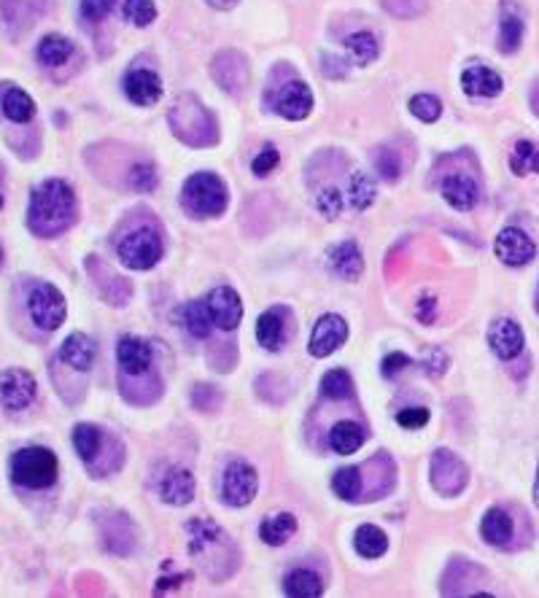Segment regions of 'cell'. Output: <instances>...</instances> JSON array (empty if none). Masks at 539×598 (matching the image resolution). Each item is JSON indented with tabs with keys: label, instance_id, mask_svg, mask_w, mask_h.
I'll list each match as a JSON object with an SVG mask.
<instances>
[{
	"label": "cell",
	"instance_id": "cell-1",
	"mask_svg": "<svg viewBox=\"0 0 539 598\" xmlns=\"http://www.w3.org/2000/svg\"><path fill=\"white\" fill-rule=\"evenodd\" d=\"M27 224L41 237H55L65 232L76 219V194L74 189L60 181L49 178L38 184L30 194V211H27Z\"/></svg>",
	"mask_w": 539,
	"mask_h": 598
},
{
	"label": "cell",
	"instance_id": "cell-2",
	"mask_svg": "<svg viewBox=\"0 0 539 598\" xmlns=\"http://www.w3.org/2000/svg\"><path fill=\"white\" fill-rule=\"evenodd\" d=\"M167 122H170L175 138L195 146V149H205V146H214L219 141V127H216L214 114L195 95H181L175 100V105L170 108Z\"/></svg>",
	"mask_w": 539,
	"mask_h": 598
},
{
	"label": "cell",
	"instance_id": "cell-3",
	"mask_svg": "<svg viewBox=\"0 0 539 598\" xmlns=\"http://www.w3.org/2000/svg\"><path fill=\"white\" fill-rule=\"evenodd\" d=\"M11 480L22 488H49L57 480V455L44 445H30V448L16 450L8 463Z\"/></svg>",
	"mask_w": 539,
	"mask_h": 598
},
{
	"label": "cell",
	"instance_id": "cell-4",
	"mask_svg": "<svg viewBox=\"0 0 539 598\" xmlns=\"http://www.w3.org/2000/svg\"><path fill=\"white\" fill-rule=\"evenodd\" d=\"M227 186L214 173H195L184 184V203L195 216H222L227 211Z\"/></svg>",
	"mask_w": 539,
	"mask_h": 598
},
{
	"label": "cell",
	"instance_id": "cell-5",
	"mask_svg": "<svg viewBox=\"0 0 539 598\" xmlns=\"http://www.w3.org/2000/svg\"><path fill=\"white\" fill-rule=\"evenodd\" d=\"M27 310H30V318L38 329L44 332H55L63 326L65 315H68V304L65 297L57 286L52 284H38L30 297H27Z\"/></svg>",
	"mask_w": 539,
	"mask_h": 598
},
{
	"label": "cell",
	"instance_id": "cell-6",
	"mask_svg": "<svg viewBox=\"0 0 539 598\" xmlns=\"http://www.w3.org/2000/svg\"><path fill=\"white\" fill-rule=\"evenodd\" d=\"M162 256V240L155 229H135L119 243V259L130 270H152Z\"/></svg>",
	"mask_w": 539,
	"mask_h": 598
},
{
	"label": "cell",
	"instance_id": "cell-7",
	"mask_svg": "<svg viewBox=\"0 0 539 598\" xmlns=\"http://www.w3.org/2000/svg\"><path fill=\"white\" fill-rule=\"evenodd\" d=\"M466 466L464 461L451 450H434L432 455V485L443 496H459L466 485Z\"/></svg>",
	"mask_w": 539,
	"mask_h": 598
},
{
	"label": "cell",
	"instance_id": "cell-8",
	"mask_svg": "<svg viewBox=\"0 0 539 598\" xmlns=\"http://www.w3.org/2000/svg\"><path fill=\"white\" fill-rule=\"evenodd\" d=\"M256 488H259V477H256L254 466H248L243 461H235V463L227 466L225 480H222V499H225V504H230V507L251 504L254 496H256Z\"/></svg>",
	"mask_w": 539,
	"mask_h": 598
},
{
	"label": "cell",
	"instance_id": "cell-9",
	"mask_svg": "<svg viewBox=\"0 0 539 598\" xmlns=\"http://www.w3.org/2000/svg\"><path fill=\"white\" fill-rule=\"evenodd\" d=\"M345 340H348V324H345V318H340V315H334V313H326V315H321V318L315 321V326H313V334H310L308 343L310 356L326 359V356H332L337 348H343Z\"/></svg>",
	"mask_w": 539,
	"mask_h": 598
},
{
	"label": "cell",
	"instance_id": "cell-10",
	"mask_svg": "<svg viewBox=\"0 0 539 598\" xmlns=\"http://www.w3.org/2000/svg\"><path fill=\"white\" fill-rule=\"evenodd\" d=\"M534 254H537V245H534V240L524 229L507 226V229L499 232V237H496V256L504 264L524 267V264H529L534 259Z\"/></svg>",
	"mask_w": 539,
	"mask_h": 598
},
{
	"label": "cell",
	"instance_id": "cell-11",
	"mask_svg": "<svg viewBox=\"0 0 539 598\" xmlns=\"http://www.w3.org/2000/svg\"><path fill=\"white\" fill-rule=\"evenodd\" d=\"M35 396V377L27 370H5L0 374V402L5 410H25Z\"/></svg>",
	"mask_w": 539,
	"mask_h": 598
},
{
	"label": "cell",
	"instance_id": "cell-12",
	"mask_svg": "<svg viewBox=\"0 0 539 598\" xmlns=\"http://www.w3.org/2000/svg\"><path fill=\"white\" fill-rule=\"evenodd\" d=\"M211 74L219 86H225L232 95H240L248 84V63L240 52L227 49L216 55V60L211 63Z\"/></svg>",
	"mask_w": 539,
	"mask_h": 598
},
{
	"label": "cell",
	"instance_id": "cell-13",
	"mask_svg": "<svg viewBox=\"0 0 539 598\" xmlns=\"http://www.w3.org/2000/svg\"><path fill=\"white\" fill-rule=\"evenodd\" d=\"M524 343H526L524 332H521V326L513 318H496L491 324V329H488V345L504 362L521 356L524 354Z\"/></svg>",
	"mask_w": 539,
	"mask_h": 598
},
{
	"label": "cell",
	"instance_id": "cell-14",
	"mask_svg": "<svg viewBox=\"0 0 539 598\" xmlns=\"http://www.w3.org/2000/svg\"><path fill=\"white\" fill-rule=\"evenodd\" d=\"M208 310H211V318L219 329L232 332L237 329L240 318H243V302L237 297V292L230 286H219L208 294Z\"/></svg>",
	"mask_w": 539,
	"mask_h": 598
},
{
	"label": "cell",
	"instance_id": "cell-15",
	"mask_svg": "<svg viewBox=\"0 0 539 598\" xmlns=\"http://www.w3.org/2000/svg\"><path fill=\"white\" fill-rule=\"evenodd\" d=\"M275 111L284 116V119H292V122H300L305 119L310 111H313V95H310V86L305 81H289L278 97H275Z\"/></svg>",
	"mask_w": 539,
	"mask_h": 598
},
{
	"label": "cell",
	"instance_id": "cell-16",
	"mask_svg": "<svg viewBox=\"0 0 539 598\" xmlns=\"http://www.w3.org/2000/svg\"><path fill=\"white\" fill-rule=\"evenodd\" d=\"M159 499L173 504V507H184L195 499V477L189 469L184 466H173L165 472V477L159 480Z\"/></svg>",
	"mask_w": 539,
	"mask_h": 598
},
{
	"label": "cell",
	"instance_id": "cell-17",
	"mask_svg": "<svg viewBox=\"0 0 539 598\" xmlns=\"http://www.w3.org/2000/svg\"><path fill=\"white\" fill-rule=\"evenodd\" d=\"M443 197L456 211H472L477 205V200H480V186L466 173H451L443 181Z\"/></svg>",
	"mask_w": 539,
	"mask_h": 598
},
{
	"label": "cell",
	"instance_id": "cell-18",
	"mask_svg": "<svg viewBox=\"0 0 539 598\" xmlns=\"http://www.w3.org/2000/svg\"><path fill=\"white\" fill-rule=\"evenodd\" d=\"M326 264L332 273H337L340 278L345 281H356L364 270V259H362V251L354 240H345L340 245H332L326 251Z\"/></svg>",
	"mask_w": 539,
	"mask_h": 598
},
{
	"label": "cell",
	"instance_id": "cell-19",
	"mask_svg": "<svg viewBox=\"0 0 539 598\" xmlns=\"http://www.w3.org/2000/svg\"><path fill=\"white\" fill-rule=\"evenodd\" d=\"M125 92L135 105H155L162 97V78L155 71H130L125 75Z\"/></svg>",
	"mask_w": 539,
	"mask_h": 598
},
{
	"label": "cell",
	"instance_id": "cell-20",
	"mask_svg": "<svg viewBox=\"0 0 539 598\" xmlns=\"http://www.w3.org/2000/svg\"><path fill=\"white\" fill-rule=\"evenodd\" d=\"M116 359L127 374H144L152 367V348L141 337H122L116 345Z\"/></svg>",
	"mask_w": 539,
	"mask_h": 598
},
{
	"label": "cell",
	"instance_id": "cell-21",
	"mask_svg": "<svg viewBox=\"0 0 539 598\" xmlns=\"http://www.w3.org/2000/svg\"><path fill=\"white\" fill-rule=\"evenodd\" d=\"M462 86L469 97H496L504 89V81L496 71H491L485 65H472L464 71Z\"/></svg>",
	"mask_w": 539,
	"mask_h": 598
},
{
	"label": "cell",
	"instance_id": "cell-22",
	"mask_svg": "<svg viewBox=\"0 0 539 598\" xmlns=\"http://www.w3.org/2000/svg\"><path fill=\"white\" fill-rule=\"evenodd\" d=\"M95 356H97V348H95V343H92V337H86L84 332H76V334H71L65 343H63V348H60V359L68 364V367H74L78 373H86V370H92V364H95Z\"/></svg>",
	"mask_w": 539,
	"mask_h": 598
},
{
	"label": "cell",
	"instance_id": "cell-23",
	"mask_svg": "<svg viewBox=\"0 0 539 598\" xmlns=\"http://www.w3.org/2000/svg\"><path fill=\"white\" fill-rule=\"evenodd\" d=\"M0 111H3L5 119H11L16 125H27L35 116V103H33V97L25 89L8 86L3 92V97H0Z\"/></svg>",
	"mask_w": 539,
	"mask_h": 598
},
{
	"label": "cell",
	"instance_id": "cell-24",
	"mask_svg": "<svg viewBox=\"0 0 539 598\" xmlns=\"http://www.w3.org/2000/svg\"><path fill=\"white\" fill-rule=\"evenodd\" d=\"M175 318L186 326V332L197 340H205L211 334V310H208V302H186L184 307H178Z\"/></svg>",
	"mask_w": 539,
	"mask_h": 598
},
{
	"label": "cell",
	"instance_id": "cell-25",
	"mask_svg": "<svg viewBox=\"0 0 539 598\" xmlns=\"http://www.w3.org/2000/svg\"><path fill=\"white\" fill-rule=\"evenodd\" d=\"M367 434L356 421H340L334 424V429L329 432V448L340 455H351L364 445Z\"/></svg>",
	"mask_w": 539,
	"mask_h": 598
},
{
	"label": "cell",
	"instance_id": "cell-26",
	"mask_svg": "<svg viewBox=\"0 0 539 598\" xmlns=\"http://www.w3.org/2000/svg\"><path fill=\"white\" fill-rule=\"evenodd\" d=\"M480 533H483V539H485L488 544L502 547V544H507V542L513 539V518H510L504 510L491 507V510L485 513L483 523H480Z\"/></svg>",
	"mask_w": 539,
	"mask_h": 598
},
{
	"label": "cell",
	"instance_id": "cell-27",
	"mask_svg": "<svg viewBox=\"0 0 539 598\" xmlns=\"http://www.w3.org/2000/svg\"><path fill=\"white\" fill-rule=\"evenodd\" d=\"M256 340L267 351H278L284 343V318L278 310H267L256 321Z\"/></svg>",
	"mask_w": 539,
	"mask_h": 598
},
{
	"label": "cell",
	"instance_id": "cell-28",
	"mask_svg": "<svg viewBox=\"0 0 539 598\" xmlns=\"http://www.w3.org/2000/svg\"><path fill=\"white\" fill-rule=\"evenodd\" d=\"M71 55H74V44H71L65 35L52 33V35H46V38L38 44V60H41L46 68H57V65H63Z\"/></svg>",
	"mask_w": 539,
	"mask_h": 598
},
{
	"label": "cell",
	"instance_id": "cell-29",
	"mask_svg": "<svg viewBox=\"0 0 539 598\" xmlns=\"http://www.w3.org/2000/svg\"><path fill=\"white\" fill-rule=\"evenodd\" d=\"M284 591H286V596L294 598H318L324 593V585H321L318 574H313L308 569H297L284 580Z\"/></svg>",
	"mask_w": 539,
	"mask_h": 598
},
{
	"label": "cell",
	"instance_id": "cell-30",
	"mask_svg": "<svg viewBox=\"0 0 539 598\" xmlns=\"http://www.w3.org/2000/svg\"><path fill=\"white\" fill-rule=\"evenodd\" d=\"M294 531H297V521H294V515H289V513L275 515V518H267L265 523L259 525L262 542H267V544H273V547H281Z\"/></svg>",
	"mask_w": 539,
	"mask_h": 598
},
{
	"label": "cell",
	"instance_id": "cell-31",
	"mask_svg": "<svg viewBox=\"0 0 539 598\" xmlns=\"http://www.w3.org/2000/svg\"><path fill=\"white\" fill-rule=\"evenodd\" d=\"M345 52H348L351 63L364 68V65L375 63V57H378V41L373 33H356L345 41Z\"/></svg>",
	"mask_w": 539,
	"mask_h": 598
},
{
	"label": "cell",
	"instance_id": "cell-32",
	"mask_svg": "<svg viewBox=\"0 0 539 598\" xmlns=\"http://www.w3.org/2000/svg\"><path fill=\"white\" fill-rule=\"evenodd\" d=\"M354 542H356V553L359 555H364V558H381L385 553V547H388V539H385V533L378 528V525H362L359 531H356V536H354Z\"/></svg>",
	"mask_w": 539,
	"mask_h": 598
},
{
	"label": "cell",
	"instance_id": "cell-33",
	"mask_svg": "<svg viewBox=\"0 0 539 598\" xmlns=\"http://www.w3.org/2000/svg\"><path fill=\"white\" fill-rule=\"evenodd\" d=\"M100 445H103V432L92 424H78L74 429V448L81 455L84 463H92V458L100 453Z\"/></svg>",
	"mask_w": 539,
	"mask_h": 598
},
{
	"label": "cell",
	"instance_id": "cell-34",
	"mask_svg": "<svg viewBox=\"0 0 539 598\" xmlns=\"http://www.w3.org/2000/svg\"><path fill=\"white\" fill-rule=\"evenodd\" d=\"M332 491L343 499V502H356L362 493V472L356 466H343L334 472L332 477Z\"/></svg>",
	"mask_w": 539,
	"mask_h": 598
},
{
	"label": "cell",
	"instance_id": "cell-35",
	"mask_svg": "<svg viewBox=\"0 0 539 598\" xmlns=\"http://www.w3.org/2000/svg\"><path fill=\"white\" fill-rule=\"evenodd\" d=\"M521 41H524V19L513 11H504L502 27H499V49L504 55H513V52H518Z\"/></svg>",
	"mask_w": 539,
	"mask_h": 598
},
{
	"label": "cell",
	"instance_id": "cell-36",
	"mask_svg": "<svg viewBox=\"0 0 539 598\" xmlns=\"http://www.w3.org/2000/svg\"><path fill=\"white\" fill-rule=\"evenodd\" d=\"M321 394L324 399H348L354 394V380L345 370H329V373L321 377Z\"/></svg>",
	"mask_w": 539,
	"mask_h": 598
},
{
	"label": "cell",
	"instance_id": "cell-37",
	"mask_svg": "<svg viewBox=\"0 0 539 598\" xmlns=\"http://www.w3.org/2000/svg\"><path fill=\"white\" fill-rule=\"evenodd\" d=\"M513 170L518 175H532V173H539V146H534L532 141H521L515 146V154L510 159Z\"/></svg>",
	"mask_w": 539,
	"mask_h": 598
},
{
	"label": "cell",
	"instance_id": "cell-38",
	"mask_svg": "<svg viewBox=\"0 0 539 598\" xmlns=\"http://www.w3.org/2000/svg\"><path fill=\"white\" fill-rule=\"evenodd\" d=\"M351 205L356 208V211H364V208H370L373 205V200H375V181L370 178V175H364V173H356L354 178H351Z\"/></svg>",
	"mask_w": 539,
	"mask_h": 598
},
{
	"label": "cell",
	"instance_id": "cell-39",
	"mask_svg": "<svg viewBox=\"0 0 539 598\" xmlns=\"http://www.w3.org/2000/svg\"><path fill=\"white\" fill-rule=\"evenodd\" d=\"M125 16L135 27H146L156 19V5L152 0H125Z\"/></svg>",
	"mask_w": 539,
	"mask_h": 598
},
{
	"label": "cell",
	"instance_id": "cell-40",
	"mask_svg": "<svg viewBox=\"0 0 539 598\" xmlns=\"http://www.w3.org/2000/svg\"><path fill=\"white\" fill-rule=\"evenodd\" d=\"M410 111H413V116H418L421 122H437L440 114H443V105H440V100L432 97V95H415V97L410 100Z\"/></svg>",
	"mask_w": 539,
	"mask_h": 598
},
{
	"label": "cell",
	"instance_id": "cell-41",
	"mask_svg": "<svg viewBox=\"0 0 539 598\" xmlns=\"http://www.w3.org/2000/svg\"><path fill=\"white\" fill-rule=\"evenodd\" d=\"M156 167L152 162H141V164H135L133 170H130V186L135 189V192H152L156 186Z\"/></svg>",
	"mask_w": 539,
	"mask_h": 598
},
{
	"label": "cell",
	"instance_id": "cell-42",
	"mask_svg": "<svg viewBox=\"0 0 539 598\" xmlns=\"http://www.w3.org/2000/svg\"><path fill=\"white\" fill-rule=\"evenodd\" d=\"M384 8L399 19H415L418 14L426 11L424 0H384Z\"/></svg>",
	"mask_w": 539,
	"mask_h": 598
},
{
	"label": "cell",
	"instance_id": "cell-43",
	"mask_svg": "<svg viewBox=\"0 0 539 598\" xmlns=\"http://www.w3.org/2000/svg\"><path fill=\"white\" fill-rule=\"evenodd\" d=\"M315 208H318V214L326 216V219L340 216V211H343V197H340V192H337V189H324V192L315 197Z\"/></svg>",
	"mask_w": 539,
	"mask_h": 598
},
{
	"label": "cell",
	"instance_id": "cell-44",
	"mask_svg": "<svg viewBox=\"0 0 539 598\" xmlns=\"http://www.w3.org/2000/svg\"><path fill=\"white\" fill-rule=\"evenodd\" d=\"M375 167H378V173L384 175L385 181H396L399 173H402V164H399V159L394 156L391 149H381L375 154Z\"/></svg>",
	"mask_w": 539,
	"mask_h": 598
},
{
	"label": "cell",
	"instance_id": "cell-45",
	"mask_svg": "<svg viewBox=\"0 0 539 598\" xmlns=\"http://www.w3.org/2000/svg\"><path fill=\"white\" fill-rule=\"evenodd\" d=\"M396 424L404 429H421L429 424V410L426 407H404L396 413Z\"/></svg>",
	"mask_w": 539,
	"mask_h": 598
},
{
	"label": "cell",
	"instance_id": "cell-46",
	"mask_svg": "<svg viewBox=\"0 0 539 598\" xmlns=\"http://www.w3.org/2000/svg\"><path fill=\"white\" fill-rule=\"evenodd\" d=\"M114 3L116 0H81V14L89 22H100V19H105L111 14Z\"/></svg>",
	"mask_w": 539,
	"mask_h": 598
},
{
	"label": "cell",
	"instance_id": "cell-47",
	"mask_svg": "<svg viewBox=\"0 0 539 598\" xmlns=\"http://www.w3.org/2000/svg\"><path fill=\"white\" fill-rule=\"evenodd\" d=\"M278 151L273 149V146H267V149H262V154L251 162V170L256 173V175H267L270 170H275L278 167Z\"/></svg>",
	"mask_w": 539,
	"mask_h": 598
},
{
	"label": "cell",
	"instance_id": "cell-48",
	"mask_svg": "<svg viewBox=\"0 0 539 598\" xmlns=\"http://www.w3.org/2000/svg\"><path fill=\"white\" fill-rule=\"evenodd\" d=\"M211 396H219V391H216L214 385H197V388H195V404H197L200 410H216L219 402H211V404H208Z\"/></svg>",
	"mask_w": 539,
	"mask_h": 598
},
{
	"label": "cell",
	"instance_id": "cell-49",
	"mask_svg": "<svg viewBox=\"0 0 539 598\" xmlns=\"http://www.w3.org/2000/svg\"><path fill=\"white\" fill-rule=\"evenodd\" d=\"M407 364H410V359L404 354H388L384 359V374L385 377H394L396 373H402Z\"/></svg>",
	"mask_w": 539,
	"mask_h": 598
},
{
	"label": "cell",
	"instance_id": "cell-50",
	"mask_svg": "<svg viewBox=\"0 0 539 598\" xmlns=\"http://www.w3.org/2000/svg\"><path fill=\"white\" fill-rule=\"evenodd\" d=\"M434 313H437V299L424 297L421 302H418L415 315H418V321H421V324H432V321H434Z\"/></svg>",
	"mask_w": 539,
	"mask_h": 598
},
{
	"label": "cell",
	"instance_id": "cell-51",
	"mask_svg": "<svg viewBox=\"0 0 539 598\" xmlns=\"http://www.w3.org/2000/svg\"><path fill=\"white\" fill-rule=\"evenodd\" d=\"M448 367V356L443 351H432V359L426 362V370L432 374H443Z\"/></svg>",
	"mask_w": 539,
	"mask_h": 598
},
{
	"label": "cell",
	"instance_id": "cell-52",
	"mask_svg": "<svg viewBox=\"0 0 539 598\" xmlns=\"http://www.w3.org/2000/svg\"><path fill=\"white\" fill-rule=\"evenodd\" d=\"M186 577L184 574H175V577H165V580H159L156 583V591H167V588H175V583H184Z\"/></svg>",
	"mask_w": 539,
	"mask_h": 598
},
{
	"label": "cell",
	"instance_id": "cell-53",
	"mask_svg": "<svg viewBox=\"0 0 539 598\" xmlns=\"http://www.w3.org/2000/svg\"><path fill=\"white\" fill-rule=\"evenodd\" d=\"M205 3H208V5H214V8H222V11H225V8H232L237 0H205Z\"/></svg>",
	"mask_w": 539,
	"mask_h": 598
},
{
	"label": "cell",
	"instance_id": "cell-54",
	"mask_svg": "<svg viewBox=\"0 0 539 598\" xmlns=\"http://www.w3.org/2000/svg\"><path fill=\"white\" fill-rule=\"evenodd\" d=\"M534 504L539 507V472H537V485H534Z\"/></svg>",
	"mask_w": 539,
	"mask_h": 598
},
{
	"label": "cell",
	"instance_id": "cell-55",
	"mask_svg": "<svg viewBox=\"0 0 539 598\" xmlns=\"http://www.w3.org/2000/svg\"><path fill=\"white\" fill-rule=\"evenodd\" d=\"M0 262H3V245H0Z\"/></svg>",
	"mask_w": 539,
	"mask_h": 598
},
{
	"label": "cell",
	"instance_id": "cell-56",
	"mask_svg": "<svg viewBox=\"0 0 539 598\" xmlns=\"http://www.w3.org/2000/svg\"><path fill=\"white\" fill-rule=\"evenodd\" d=\"M0 208H3V194H0Z\"/></svg>",
	"mask_w": 539,
	"mask_h": 598
}]
</instances>
